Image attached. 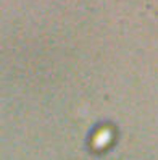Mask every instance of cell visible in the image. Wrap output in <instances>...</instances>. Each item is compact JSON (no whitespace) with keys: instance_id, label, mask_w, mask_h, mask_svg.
Returning <instances> with one entry per match:
<instances>
[]
</instances>
